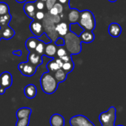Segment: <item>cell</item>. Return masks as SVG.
<instances>
[{"instance_id":"cell-1","label":"cell","mask_w":126,"mask_h":126,"mask_svg":"<svg viewBox=\"0 0 126 126\" xmlns=\"http://www.w3.org/2000/svg\"><path fill=\"white\" fill-rule=\"evenodd\" d=\"M58 82L49 72H45L40 78V86L42 91L47 94H53L58 88Z\"/></svg>"},{"instance_id":"cell-2","label":"cell","mask_w":126,"mask_h":126,"mask_svg":"<svg viewBox=\"0 0 126 126\" xmlns=\"http://www.w3.org/2000/svg\"><path fill=\"white\" fill-rule=\"evenodd\" d=\"M78 24L85 30L93 31L96 27V20L94 13L89 10L80 11Z\"/></svg>"},{"instance_id":"cell-3","label":"cell","mask_w":126,"mask_h":126,"mask_svg":"<svg viewBox=\"0 0 126 126\" xmlns=\"http://www.w3.org/2000/svg\"><path fill=\"white\" fill-rule=\"evenodd\" d=\"M69 35V44L68 46V49L71 54H79L81 48V41L79 38L74 33H71Z\"/></svg>"},{"instance_id":"cell-4","label":"cell","mask_w":126,"mask_h":126,"mask_svg":"<svg viewBox=\"0 0 126 126\" xmlns=\"http://www.w3.org/2000/svg\"><path fill=\"white\" fill-rule=\"evenodd\" d=\"M115 108L111 107L109 110L106 112H102L100 115V123L103 126H114V120H115Z\"/></svg>"},{"instance_id":"cell-5","label":"cell","mask_w":126,"mask_h":126,"mask_svg":"<svg viewBox=\"0 0 126 126\" xmlns=\"http://www.w3.org/2000/svg\"><path fill=\"white\" fill-rule=\"evenodd\" d=\"M70 125L71 126H95L88 118L83 115H76L70 119Z\"/></svg>"},{"instance_id":"cell-6","label":"cell","mask_w":126,"mask_h":126,"mask_svg":"<svg viewBox=\"0 0 126 126\" xmlns=\"http://www.w3.org/2000/svg\"><path fill=\"white\" fill-rule=\"evenodd\" d=\"M18 69L23 75L27 77H31L36 73L37 68L27 61L20 63L18 65Z\"/></svg>"},{"instance_id":"cell-7","label":"cell","mask_w":126,"mask_h":126,"mask_svg":"<svg viewBox=\"0 0 126 126\" xmlns=\"http://www.w3.org/2000/svg\"><path fill=\"white\" fill-rule=\"evenodd\" d=\"M13 83V78L9 72H4L0 75V87L4 89H9Z\"/></svg>"},{"instance_id":"cell-8","label":"cell","mask_w":126,"mask_h":126,"mask_svg":"<svg viewBox=\"0 0 126 126\" xmlns=\"http://www.w3.org/2000/svg\"><path fill=\"white\" fill-rule=\"evenodd\" d=\"M29 27H30V32L33 33V35L34 37H36V38L40 37V36L43 34V32H44L43 26H42V23H40L39 21L33 20V21L30 24Z\"/></svg>"},{"instance_id":"cell-9","label":"cell","mask_w":126,"mask_h":126,"mask_svg":"<svg viewBox=\"0 0 126 126\" xmlns=\"http://www.w3.org/2000/svg\"><path fill=\"white\" fill-rule=\"evenodd\" d=\"M27 62L37 68L43 63V61L40 55L33 51V52H30L27 55Z\"/></svg>"},{"instance_id":"cell-10","label":"cell","mask_w":126,"mask_h":126,"mask_svg":"<svg viewBox=\"0 0 126 126\" xmlns=\"http://www.w3.org/2000/svg\"><path fill=\"white\" fill-rule=\"evenodd\" d=\"M34 2H26L23 7L25 13L27 16L28 18H32V19H34L35 13L36 12V9Z\"/></svg>"},{"instance_id":"cell-11","label":"cell","mask_w":126,"mask_h":126,"mask_svg":"<svg viewBox=\"0 0 126 126\" xmlns=\"http://www.w3.org/2000/svg\"><path fill=\"white\" fill-rule=\"evenodd\" d=\"M81 42L83 43H86V44H90L91 42H93L95 39V35L94 33L93 32V31H90V30H83L80 35L79 36Z\"/></svg>"},{"instance_id":"cell-12","label":"cell","mask_w":126,"mask_h":126,"mask_svg":"<svg viewBox=\"0 0 126 126\" xmlns=\"http://www.w3.org/2000/svg\"><path fill=\"white\" fill-rule=\"evenodd\" d=\"M108 33L111 36L114 38H118L122 33L121 26L116 22L110 24L108 26Z\"/></svg>"},{"instance_id":"cell-13","label":"cell","mask_w":126,"mask_h":126,"mask_svg":"<svg viewBox=\"0 0 126 126\" xmlns=\"http://www.w3.org/2000/svg\"><path fill=\"white\" fill-rule=\"evenodd\" d=\"M50 124L51 126H64L65 118L59 114H54L50 119Z\"/></svg>"},{"instance_id":"cell-14","label":"cell","mask_w":126,"mask_h":126,"mask_svg":"<svg viewBox=\"0 0 126 126\" xmlns=\"http://www.w3.org/2000/svg\"><path fill=\"white\" fill-rule=\"evenodd\" d=\"M24 94L28 99H33L37 94L36 87L33 84H28L24 89Z\"/></svg>"},{"instance_id":"cell-15","label":"cell","mask_w":126,"mask_h":126,"mask_svg":"<svg viewBox=\"0 0 126 126\" xmlns=\"http://www.w3.org/2000/svg\"><path fill=\"white\" fill-rule=\"evenodd\" d=\"M80 11L76 8H72L68 14V18L71 24H76L79 21Z\"/></svg>"},{"instance_id":"cell-16","label":"cell","mask_w":126,"mask_h":126,"mask_svg":"<svg viewBox=\"0 0 126 126\" xmlns=\"http://www.w3.org/2000/svg\"><path fill=\"white\" fill-rule=\"evenodd\" d=\"M69 30V26L65 22H60L55 27V31L60 36H65Z\"/></svg>"},{"instance_id":"cell-17","label":"cell","mask_w":126,"mask_h":126,"mask_svg":"<svg viewBox=\"0 0 126 126\" xmlns=\"http://www.w3.org/2000/svg\"><path fill=\"white\" fill-rule=\"evenodd\" d=\"M1 34V38H4L5 40H9L12 38L15 35V31L13 28H11L9 25L0 29Z\"/></svg>"},{"instance_id":"cell-18","label":"cell","mask_w":126,"mask_h":126,"mask_svg":"<svg viewBox=\"0 0 126 126\" xmlns=\"http://www.w3.org/2000/svg\"><path fill=\"white\" fill-rule=\"evenodd\" d=\"M56 50H57V46L53 44H48L45 46V55L49 58H54L56 55Z\"/></svg>"},{"instance_id":"cell-19","label":"cell","mask_w":126,"mask_h":126,"mask_svg":"<svg viewBox=\"0 0 126 126\" xmlns=\"http://www.w3.org/2000/svg\"><path fill=\"white\" fill-rule=\"evenodd\" d=\"M32 113V110L30 108L27 107H23L17 110L16 111V118L17 120L19 119H22V118H26V117H30V114Z\"/></svg>"},{"instance_id":"cell-20","label":"cell","mask_w":126,"mask_h":126,"mask_svg":"<svg viewBox=\"0 0 126 126\" xmlns=\"http://www.w3.org/2000/svg\"><path fill=\"white\" fill-rule=\"evenodd\" d=\"M39 41V40L36 37H30L27 39V41L25 42V47H26L27 49L29 51V52L34 51Z\"/></svg>"},{"instance_id":"cell-21","label":"cell","mask_w":126,"mask_h":126,"mask_svg":"<svg viewBox=\"0 0 126 126\" xmlns=\"http://www.w3.org/2000/svg\"><path fill=\"white\" fill-rule=\"evenodd\" d=\"M67 75H68V74L62 69H59L57 71H56L53 73V76L58 83L64 82L67 79Z\"/></svg>"},{"instance_id":"cell-22","label":"cell","mask_w":126,"mask_h":126,"mask_svg":"<svg viewBox=\"0 0 126 126\" xmlns=\"http://www.w3.org/2000/svg\"><path fill=\"white\" fill-rule=\"evenodd\" d=\"M10 21H11V15L10 13L0 16V29L8 26Z\"/></svg>"},{"instance_id":"cell-23","label":"cell","mask_w":126,"mask_h":126,"mask_svg":"<svg viewBox=\"0 0 126 126\" xmlns=\"http://www.w3.org/2000/svg\"><path fill=\"white\" fill-rule=\"evenodd\" d=\"M46 67L48 70L49 72L50 73H54L56 71H57L59 68V65L57 64V63L56 62L55 59H52L50 60L46 65Z\"/></svg>"},{"instance_id":"cell-24","label":"cell","mask_w":126,"mask_h":126,"mask_svg":"<svg viewBox=\"0 0 126 126\" xmlns=\"http://www.w3.org/2000/svg\"><path fill=\"white\" fill-rule=\"evenodd\" d=\"M45 46L46 44L42 41H39L35 49H34V52H36L37 54L40 55L41 56L42 55H45Z\"/></svg>"},{"instance_id":"cell-25","label":"cell","mask_w":126,"mask_h":126,"mask_svg":"<svg viewBox=\"0 0 126 126\" xmlns=\"http://www.w3.org/2000/svg\"><path fill=\"white\" fill-rule=\"evenodd\" d=\"M74 68V63L73 61H68V62H64L63 65L62 66V69L67 74H68L69 72H72Z\"/></svg>"},{"instance_id":"cell-26","label":"cell","mask_w":126,"mask_h":126,"mask_svg":"<svg viewBox=\"0 0 126 126\" xmlns=\"http://www.w3.org/2000/svg\"><path fill=\"white\" fill-rule=\"evenodd\" d=\"M10 13V7L6 2L0 1V16Z\"/></svg>"},{"instance_id":"cell-27","label":"cell","mask_w":126,"mask_h":126,"mask_svg":"<svg viewBox=\"0 0 126 126\" xmlns=\"http://www.w3.org/2000/svg\"><path fill=\"white\" fill-rule=\"evenodd\" d=\"M68 54V51L66 50V49L63 47V46H59V48H57L56 50V55L58 58H62L63 56H65V55Z\"/></svg>"},{"instance_id":"cell-28","label":"cell","mask_w":126,"mask_h":126,"mask_svg":"<svg viewBox=\"0 0 126 126\" xmlns=\"http://www.w3.org/2000/svg\"><path fill=\"white\" fill-rule=\"evenodd\" d=\"M30 122V117L19 119L16 122V126H27Z\"/></svg>"},{"instance_id":"cell-29","label":"cell","mask_w":126,"mask_h":126,"mask_svg":"<svg viewBox=\"0 0 126 126\" xmlns=\"http://www.w3.org/2000/svg\"><path fill=\"white\" fill-rule=\"evenodd\" d=\"M45 14L44 12L41 11V10H37L35 13V16H34V19L33 20H36V21H42L45 18Z\"/></svg>"},{"instance_id":"cell-30","label":"cell","mask_w":126,"mask_h":126,"mask_svg":"<svg viewBox=\"0 0 126 126\" xmlns=\"http://www.w3.org/2000/svg\"><path fill=\"white\" fill-rule=\"evenodd\" d=\"M35 6H36V9L37 10H41L42 11L45 8V2L42 1L38 0L37 1H35Z\"/></svg>"},{"instance_id":"cell-31","label":"cell","mask_w":126,"mask_h":126,"mask_svg":"<svg viewBox=\"0 0 126 126\" xmlns=\"http://www.w3.org/2000/svg\"><path fill=\"white\" fill-rule=\"evenodd\" d=\"M57 2V0H46L45 1V7L48 10H50L54 4Z\"/></svg>"},{"instance_id":"cell-32","label":"cell","mask_w":126,"mask_h":126,"mask_svg":"<svg viewBox=\"0 0 126 126\" xmlns=\"http://www.w3.org/2000/svg\"><path fill=\"white\" fill-rule=\"evenodd\" d=\"M49 13H50V14L51 15V16H58L59 13V11H58V10H57V8L56 7H53L50 10H49Z\"/></svg>"},{"instance_id":"cell-33","label":"cell","mask_w":126,"mask_h":126,"mask_svg":"<svg viewBox=\"0 0 126 126\" xmlns=\"http://www.w3.org/2000/svg\"><path fill=\"white\" fill-rule=\"evenodd\" d=\"M54 7H56V8H57V10H58V11H59V14H62V12H63V6H62V4H61L60 3H56L55 4H54Z\"/></svg>"},{"instance_id":"cell-34","label":"cell","mask_w":126,"mask_h":126,"mask_svg":"<svg viewBox=\"0 0 126 126\" xmlns=\"http://www.w3.org/2000/svg\"><path fill=\"white\" fill-rule=\"evenodd\" d=\"M60 59L63 61V62H68V61H72V58H71V56L68 54L65 55V56L60 58Z\"/></svg>"},{"instance_id":"cell-35","label":"cell","mask_w":126,"mask_h":126,"mask_svg":"<svg viewBox=\"0 0 126 126\" xmlns=\"http://www.w3.org/2000/svg\"><path fill=\"white\" fill-rule=\"evenodd\" d=\"M55 61H56V62L57 63V64L59 65V68L60 69H62V65H63V61L59 58H56L55 59Z\"/></svg>"},{"instance_id":"cell-36","label":"cell","mask_w":126,"mask_h":126,"mask_svg":"<svg viewBox=\"0 0 126 126\" xmlns=\"http://www.w3.org/2000/svg\"><path fill=\"white\" fill-rule=\"evenodd\" d=\"M57 1L61 4H68V3H69V0H57Z\"/></svg>"},{"instance_id":"cell-37","label":"cell","mask_w":126,"mask_h":126,"mask_svg":"<svg viewBox=\"0 0 126 126\" xmlns=\"http://www.w3.org/2000/svg\"><path fill=\"white\" fill-rule=\"evenodd\" d=\"M13 53L14 55H19V56H20V55H22V52H21V51H14Z\"/></svg>"},{"instance_id":"cell-38","label":"cell","mask_w":126,"mask_h":126,"mask_svg":"<svg viewBox=\"0 0 126 126\" xmlns=\"http://www.w3.org/2000/svg\"><path fill=\"white\" fill-rule=\"evenodd\" d=\"M5 92V89H3V88H1L0 87V94H4Z\"/></svg>"},{"instance_id":"cell-39","label":"cell","mask_w":126,"mask_h":126,"mask_svg":"<svg viewBox=\"0 0 126 126\" xmlns=\"http://www.w3.org/2000/svg\"><path fill=\"white\" fill-rule=\"evenodd\" d=\"M18 3H24V2H25L27 0H16Z\"/></svg>"},{"instance_id":"cell-40","label":"cell","mask_w":126,"mask_h":126,"mask_svg":"<svg viewBox=\"0 0 126 126\" xmlns=\"http://www.w3.org/2000/svg\"><path fill=\"white\" fill-rule=\"evenodd\" d=\"M110 2H115V1H117V0H108Z\"/></svg>"},{"instance_id":"cell-41","label":"cell","mask_w":126,"mask_h":126,"mask_svg":"<svg viewBox=\"0 0 126 126\" xmlns=\"http://www.w3.org/2000/svg\"><path fill=\"white\" fill-rule=\"evenodd\" d=\"M1 39V30H0V41Z\"/></svg>"},{"instance_id":"cell-42","label":"cell","mask_w":126,"mask_h":126,"mask_svg":"<svg viewBox=\"0 0 126 126\" xmlns=\"http://www.w3.org/2000/svg\"><path fill=\"white\" fill-rule=\"evenodd\" d=\"M39 1H44V2H45V1H46V0H39Z\"/></svg>"},{"instance_id":"cell-43","label":"cell","mask_w":126,"mask_h":126,"mask_svg":"<svg viewBox=\"0 0 126 126\" xmlns=\"http://www.w3.org/2000/svg\"></svg>"}]
</instances>
